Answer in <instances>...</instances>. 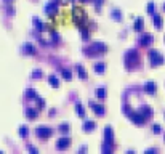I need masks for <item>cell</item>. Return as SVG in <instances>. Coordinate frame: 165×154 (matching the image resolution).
Wrapping results in <instances>:
<instances>
[{"label": "cell", "instance_id": "cell-12", "mask_svg": "<svg viewBox=\"0 0 165 154\" xmlns=\"http://www.w3.org/2000/svg\"><path fill=\"white\" fill-rule=\"evenodd\" d=\"M23 51H24L26 55H34V53H35V47H34L32 43L26 42V43L23 45Z\"/></svg>", "mask_w": 165, "mask_h": 154}, {"label": "cell", "instance_id": "cell-18", "mask_svg": "<svg viewBox=\"0 0 165 154\" xmlns=\"http://www.w3.org/2000/svg\"><path fill=\"white\" fill-rule=\"evenodd\" d=\"M26 116H27L29 119H35V117H37V109L27 108V109H26Z\"/></svg>", "mask_w": 165, "mask_h": 154}, {"label": "cell", "instance_id": "cell-22", "mask_svg": "<svg viewBox=\"0 0 165 154\" xmlns=\"http://www.w3.org/2000/svg\"><path fill=\"white\" fill-rule=\"evenodd\" d=\"M95 71H96V72H104V71H106V64L101 63V61H98V63L95 64Z\"/></svg>", "mask_w": 165, "mask_h": 154}, {"label": "cell", "instance_id": "cell-4", "mask_svg": "<svg viewBox=\"0 0 165 154\" xmlns=\"http://www.w3.org/2000/svg\"><path fill=\"white\" fill-rule=\"evenodd\" d=\"M138 60H140V56H138V51H136L135 48L128 50V51L125 53V63H127V67L135 66V64L138 63Z\"/></svg>", "mask_w": 165, "mask_h": 154}, {"label": "cell", "instance_id": "cell-9", "mask_svg": "<svg viewBox=\"0 0 165 154\" xmlns=\"http://www.w3.org/2000/svg\"><path fill=\"white\" fill-rule=\"evenodd\" d=\"M144 90H146V93L154 95L156 93V90H157V87H156V84H154L152 80H147L146 84H144Z\"/></svg>", "mask_w": 165, "mask_h": 154}, {"label": "cell", "instance_id": "cell-30", "mask_svg": "<svg viewBox=\"0 0 165 154\" xmlns=\"http://www.w3.org/2000/svg\"><path fill=\"white\" fill-rule=\"evenodd\" d=\"M27 135V127L26 125H21L19 127V136H26Z\"/></svg>", "mask_w": 165, "mask_h": 154}, {"label": "cell", "instance_id": "cell-38", "mask_svg": "<svg viewBox=\"0 0 165 154\" xmlns=\"http://www.w3.org/2000/svg\"><path fill=\"white\" fill-rule=\"evenodd\" d=\"M5 2H11V0H5Z\"/></svg>", "mask_w": 165, "mask_h": 154}, {"label": "cell", "instance_id": "cell-36", "mask_svg": "<svg viewBox=\"0 0 165 154\" xmlns=\"http://www.w3.org/2000/svg\"><path fill=\"white\" fill-rule=\"evenodd\" d=\"M27 149H30V151H34V153H37V149L34 148V146H27Z\"/></svg>", "mask_w": 165, "mask_h": 154}, {"label": "cell", "instance_id": "cell-6", "mask_svg": "<svg viewBox=\"0 0 165 154\" xmlns=\"http://www.w3.org/2000/svg\"><path fill=\"white\" fill-rule=\"evenodd\" d=\"M104 141L109 143V145L114 143V132H112L111 125H106V127H104Z\"/></svg>", "mask_w": 165, "mask_h": 154}, {"label": "cell", "instance_id": "cell-27", "mask_svg": "<svg viewBox=\"0 0 165 154\" xmlns=\"http://www.w3.org/2000/svg\"><path fill=\"white\" fill-rule=\"evenodd\" d=\"M112 18H114V19H119V21L122 19V15H120V11H119L117 8H114V10H112Z\"/></svg>", "mask_w": 165, "mask_h": 154}, {"label": "cell", "instance_id": "cell-21", "mask_svg": "<svg viewBox=\"0 0 165 154\" xmlns=\"http://www.w3.org/2000/svg\"><path fill=\"white\" fill-rule=\"evenodd\" d=\"M61 74H63L64 79H67V80L72 79V72H71V69H67V67H61Z\"/></svg>", "mask_w": 165, "mask_h": 154}, {"label": "cell", "instance_id": "cell-19", "mask_svg": "<svg viewBox=\"0 0 165 154\" xmlns=\"http://www.w3.org/2000/svg\"><path fill=\"white\" fill-rule=\"evenodd\" d=\"M152 18H154V26H156L157 29H160V27H162V18H160L159 15H156V13L152 15Z\"/></svg>", "mask_w": 165, "mask_h": 154}, {"label": "cell", "instance_id": "cell-28", "mask_svg": "<svg viewBox=\"0 0 165 154\" xmlns=\"http://www.w3.org/2000/svg\"><path fill=\"white\" fill-rule=\"evenodd\" d=\"M80 34H82L84 39H88V35H90V34H88V29H87V27H84V26L80 27Z\"/></svg>", "mask_w": 165, "mask_h": 154}, {"label": "cell", "instance_id": "cell-17", "mask_svg": "<svg viewBox=\"0 0 165 154\" xmlns=\"http://www.w3.org/2000/svg\"><path fill=\"white\" fill-rule=\"evenodd\" d=\"M48 82H50V85H53V87H59V79L55 76V74L48 76Z\"/></svg>", "mask_w": 165, "mask_h": 154}, {"label": "cell", "instance_id": "cell-7", "mask_svg": "<svg viewBox=\"0 0 165 154\" xmlns=\"http://www.w3.org/2000/svg\"><path fill=\"white\" fill-rule=\"evenodd\" d=\"M45 13H47L48 16H53V15H56V13H58V5H56V2H55V0L45 5Z\"/></svg>", "mask_w": 165, "mask_h": 154}, {"label": "cell", "instance_id": "cell-23", "mask_svg": "<svg viewBox=\"0 0 165 154\" xmlns=\"http://www.w3.org/2000/svg\"><path fill=\"white\" fill-rule=\"evenodd\" d=\"M96 97H98L99 100H103V98H106V88L99 87L98 90H96Z\"/></svg>", "mask_w": 165, "mask_h": 154}, {"label": "cell", "instance_id": "cell-11", "mask_svg": "<svg viewBox=\"0 0 165 154\" xmlns=\"http://www.w3.org/2000/svg\"><path fill=\"white\" fill-rule=\"evenodd\" d=\"M90 108L93 109V111H95V112H96V114H98V116H103V114H104V112H106V109L103 108L101 104H96V103H93V101H90Z\"/></svg>", "mask_w": 165, "mask_h": 154}, {"label": "cell", "instance_id": "cell-37", "mask_svg": "<svg viewBox=\"0 0 165 154\" xmlns=\"http://www.w3.org/2000/svg\"><path fill=\"white\" fill-rule=\"evenodd\" d=\"M80 2H88V0H80Z\"/></svg>", "mask_w": 165, "mask_h": 154}, {"label": "cell", "instance_id": "cell-39", "mask_svg": "<svg viewBox=\"0 0 165 154\" xmlns=\"http://www.w3.org/2000/svg\"><path fill=\"white\" fill-rule=\"evenodd\" d=\"M164 10H165V3H164Z\"/></svg>", "mask_w": 165, "mask_h": 154}, {"label": "cell", "instance_id": "cell-24", "mask_svg": "<svg viewBox=\"0 0 165 154\" xmlns=\"http://www.w3.org/2000/svg\"><path fill=\"white\" fill-rule=\"evenodd\" d=\"M26 97H27V98H32V100H37V98H39V97H37V93H35V90H34V88H29V90L26 92Z\"/></svg>", "mask_w": 165, "mask_h": 154}, {"label": "cell", "instance_id": "cell-31", "mask_svg": "<svg viewBox=\"0 0 165 154\" xmlns=\"http://www.w3.org/2000/svg\"><path fill=\"white\" fill-rule=\"evenodd\" d=\"M152 132L154 133H160V132H162V127H160L159 124H154L152 125Z\"/></svg>", "mask_w": 165, "mask_h": 154}, {"label": "cell", "instance_id": "cell-16", "mask_svg": "<svg viewBox=\"0 0 165 154\" xmlns=\"http://www.w3.org/2000/svg\"><path fill=\"white\" fill-rule=\"evenodd\" d=\"M75 71L79 72V76L82 79H87V71H85V67L82 64H75Z\"/></svg>", "mask_w": 165, "mask_h": 154}, {"label": "cell", "instance_id": "cell-35", "mask_svg": "<svg viewBox=\"0 0 165 154\" xmlns=\"http://www.w3.org/2000/svg\"><path fill=\"white\" fill-rule=\"evenodd\" d=\"M95 2V5H96V8H99V6H101V3L104 2V0H93Z\"/></svg>", "mask_w": 165, "mask_h": 154}, {"label": "cell", "instance_id": "cell-34", "mask_svg": "<svg viewBox=\"0 0 165 154\" xmlns=\"http://www.w3.org/2000/svg\"><path fill=\"white\" fill-rule=\"evenodd\" d=\"M51 37H53V40H56V42L59 40V35H58V32L55 29H51Z\"/></svg>", "mask_w": 165, "mask_h": 154}, {"label": "cell", "instance_id": "cell-14", "mask_svg": "<svg viewBox=\"0 0 165 154\" xmlns=\"http://www.w3.org/2000/svg\"><path fill=\"white\" fill-rule=\"evenodd\" d=\"M140 111H141L147 119H149L151 116H152V109H151V106H147V104H143L141 108H140Z\"/></svg>", "mask_w": 165, "mask_h": 154}, {"label": "cell", "instance_id": "cell-33", "mask_svg": "<svg viewBox=\"0 0 165 154\" xmlns=\"http://www.w3.org/2000/svg\"><path fill=\"white\" fill-rule=\"evenodd\" d=\"M147 11H149L151 15H154V3H152V2L147 3Z\"/></svg>", "mask_w": 165, "mask_h": 154}, {"label": "cell", "instance_id": "cell-2", "mask_svg": "<svg viewBox=\"0 0 165 154\" xmlns=\"http://www.w3.org/2000/svg\"><path fill=\"white\" fill-rule=\"evenodd\" d=\"M123 111L128 114V117L132 119L135 124H144V122H146V119H147L141 111H128V106H123Z\"/></svg>", "mask_w": 165, "mask_h": 154}, {"label": "cell", "instance_id": "cell-29", "mask_svg": "<svg viewBox=\"0 0 165 154\" xmlns=\"http://www.w3.org/2000/svg\"><path fill=\"white\" fill-rule=\"evenodd\" d=\"M59 132H63V133L69 132V124H66V122H64V124H61L59 125Z\"/></svg>", "mask_w": 165, "mask_h": 154}, {"label": "cell", "instance_id": "cell-13", "mask_svg": "<svg viewBox=\"0 0 165 154\" xmlns=\"http://www.w3.org/2000/svg\"><path fill=\"white\" fill-rule=\"evenodd\" d=\"M34 24H35V29L37 31H45L47 29V24L43 21H40V18H37V16H34Z\"/></svg>", "mask_w": 165, "mask_h": 154}, {"label": "cell", "instance_id": "cell-26", "mask_svg": "<svg viewBox=\"0 0 165 154\" xmlns=\"http://www.w3.org/2000/svg\"><path fill=\"white\" fill-rule=\"evenodd\" d=\"M42 76H43V71L42 69H34L32 71V77L34 79H40Z\"/></svg>", "mask_w": 165, "mask_h": 154}, {"label": "cell", "instance_id": "cell-3", "mask_svg": "<svg viewBox=\"0 0 165 154\" xmlns=\"http://www.w3.org/2000/svg\"><path fill=\"white\" fill-rule=\"evenodd\" d=\"M147 56H149V61H151V64H152V66H159V64H164V61H165L164 55L160 53L159 50H149Z\"/></svg>", "mask_w": 165, "mask_h": 154}, {"label": "cell", "instance_id": "cell-1", "mask_svg": "<svg viewBox=\"0 0 165 154\" xmlns=\"http://www.w3.org/2000/svg\"><path fill=\"white\" fill-rule=\"evenodd\" d=\"M106 50H108V47H106L103 42H93L90 47H87V48H85V53L96 56V55H103V53H106Z\"/></svg>", "mask_w": 165, "mask_h": 154}, {"label": "cell", "instance_id": "cell-25", "mask_svg": "<svg viewBox=\"0 0 165 154\" xmlns=\"http://www.w3.org/2000/svg\"><path fill=\"white\" fill-rule=\"evenodd\" d=\"M135 29L136 31H141L143 29V18H136L135 19Z\"/></svg>", "mask_w": 165, "mask_h": 154}, {"label": "cell", "instance_id": "cell-10", "mask_svg": "<svg viewBox=\"0 0 165 154\" xmlns=\"http://www.w3.org/2000/svg\"><path fill=\"white\" fill-rule=\"evenodd\" d=\"M152 40H154V37L151 35V34H143L141 37H140V43L144 47H147L149 43H152Z\"/></svg>", "mask_w": 165, "mask_h": 154}, {"label": "cell", "instance_id": "cell-8", "mask_svg": "<svg viewBox=\"0 0 165 154\" xmlns=\"http://www.w3.org/2000/svg\"><path fill=\"white\" fill-rule=\"evenodd\" d=\"M71 145V138L69 136H61L59 140L56 141V149H64Z\"/></svg>", "mask_w": 165, "mask_h": 154}, {"label": "cell", "instance_id": "cell-20", "mask_svg": "<svg viewBox=\"0 0 165 154\" xmlns=\"http://www.w3.org/2000/svg\"><path fill=\"white\" fill-rule=\"evenodd\" d=\"M75 111H77V114L80 116V117H84L85 116V108L80 104V103H75Z\"/></svg>", "mask_w": 165, "mask_h": 154}, {"label": "cell", "instance_id": "cell-32", "mask_svg": "<svg viewBox=\"0 0 165 154\" xmlns=\"http://www.w3.org/2000/svg\"><path fill=\"white\" fill-rule=\"evenodd\" d=\"M37 104H39V108H45V100L43 98H37Z\"/></svg>", "mask_w": 165, "mask_h": 154}, {"label": "cell", "instance_id": "cell-15", "mask_svg": "<svg viewBox=\"0 0 165 154\" xmlns=\"http://www.w3.org/2000/svg\"><path fill=\"white\" fill-rule=\"evenodd\" d=\"M95 127H96V124L93 121H85L84 122V130L85 132H91V130H95Z\"/></svg>", "mask_w": 165, "mask_h": 154}, {"label": "cell", "instance_id": "cell-5", "mask_svg": "<svg viewBox=\"0 0 165 154\" xmlns=\"http://www.w3.org/2000/svg\"><path fill=\"white\" fill-rule=\"evenodd\" d=\"M35 133L40 138H50V136L53 135V128L48 127V125H39V127L35 128Z\"/></svg>", "mask_w": 165, "mask_h": 154}]
</instances>
